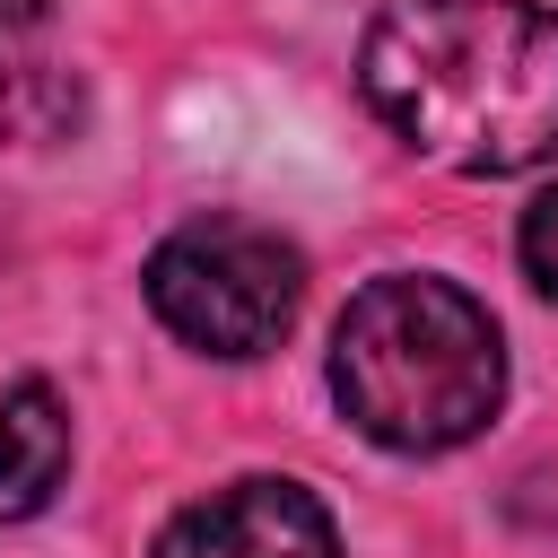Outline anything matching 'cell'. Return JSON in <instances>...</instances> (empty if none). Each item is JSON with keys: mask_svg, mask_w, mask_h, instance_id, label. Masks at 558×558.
<instances>
[{"mask_svg": "<svg viewBox=\"0 0 558 558\" xmlns=\"http://www.w3.org/2000/svg\"><path fill=\"white\" fill-rule=\"evenodd\" d=\"M357 87L401 148L445 174H523L558 157V9L392 0L357 44Z\"/></svg>", "mask_w": 558, "mask_h": 558, "instance_id": "6da1fadb", "label": "cell"}, {"mask_svg": "<svg viewBox=\"0 0 558 558\" xmlns=\"http://www.w3.org/2000/svg\"><path fill=\"white\" fill-rule=\"evenodd\" d=\"M0 17H9V0H0Z\"/></svg>", "mask_w": 558, "mask_h": 558, "instance_id": "52a82bcc", "label": "cell"}, {"mask_svg": "<svg viewBox=\"0 0 558 558\" xmlns=\"http://www.w3.org/2000/svg\"><path fill=\"white\" fill-rule=\"evenodd\" d=\"M70 480V410L44 375L0 384V523H26Z\"/></svg>", "mask_w": 558, "mask_h": 558, "instance_id": "5b68a950", "label": "cell"}, {"mask_svg": "<svg viewBox=\"0 0 558 558\" xmlns=\"http://www.w3.org/2000/svg\"><path fill=\"white\" fill-rule=\"evenodd\" d=\"M157 558H340V532L305 480L253 471V480L192 497L157 532Z\"/></svg>", "mask_w": 558, "mask_h": 558, "instance_id": "277c9868", "label": "cell"}, {"mask_svg": "<svg viewBox=\"0 0 558 558\" xmlns=\"http://www.w3.org/2000/svg\"><path fill=\"white\" fill-rule=\"evenodd\" d=\"M514 253H523V279L558 305V183L523 209V227H514Z\"/></svg>", "mask_w": 558, "mask_h": 558, "instance_id": "8992f818", "label": "cell"}, {"mask_svg": "<svg viewBox=\"0 0 558 558\" xmlns=\"http://www.w3.org/2000/svg\"><path fill=\"white\" fill-rule=\"evenodd\" d=\"M140 288H148L157 323L183 349H201V357H262L296 323L305 262L262 218H192V227H174L148 253Z\"/></svg>", "mask_w": 558, "mask_h": 558, "instance_id": "3957f363", "label": "cell"}, {"mask_svg": "<svg viewBox=\"0 0 558 558\" xmlns=\"http://www.w3.org/2000/svg\"><path fill=\"white\" fill-rule=\"evenodd\" d=\"M331 401L384 453H453L506 401V340L488 305L436 270L366 279L331 331Z\"/></svg>", "mask_w": 558, "mask_h": 558, "instance_id": "7a4b0ae2", "label": "cell"}]
</instances>
